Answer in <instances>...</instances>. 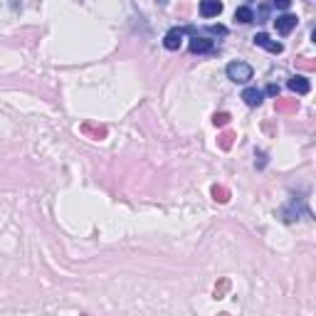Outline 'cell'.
Listing matches in <instances>:
<instances>
[{
  "instance_id": "obj_1",
  "label": "cell",
  "mask_w": 316,
  "mask_h": 316,
  "mask_svg": "<svg viewBox=\"0 0 316 316\" xmlns=\"http://www.w3.org/2000/svg\"><path fill=\"white\" fill-rule=\"evenodd\" d=\"M227 79H232V82L235 84H245V82H250V79H252V67L247 64V62H240V59H237V62H230L227 64Z\"/></svg>"
},
{
  "instance_id": "obj_2",
  "label": "cell",
  "mask_w": 316,
  "mask_h": 316,
  "mask_svg": "<svg viewBox=\"0 0 316 316\" xmlns=\"http://www.w3.org/2000/svg\"><path fill=\"white\" fill-rule=\"evenodd\" d=\"M255 45L262 47V50H267V52H272V55H282V50H284L282 42H276V40H272V37L264 35V32H257V35H255Z\"/></svg>"
},
{
  "instance_id": "obj_3",
  "label": "cell",
  "mask_w": 316,
  "mask_h": 316,
  "mask_svg": "<svg viewBox=\"0 0 316 316\" xmlns=\"http://www.w3.org/2000/svg\"><path fill=\"white\" fill-rule=\"evenodd\" d=\"M299 25V18L296 15H279V18H276L274 20V27H276V32H279V35H289L294 27Z\"/></svg>"
},
{
  "instance_id": "obj_4",
  "label": "cell",
  "mask_w": 316,
  "mask_h": 316,
  "mask_svg": "<svg viewBox=\"0 0 316 316\" xmlns=\"http://www.w3.org/2000/svg\"><path fill=\"white\" fill-rule=\"evenodd\" d=\"M180 45H183V30H180V27L168 30V32H166V37H163V47H166V50H171V52H176Z\"/></svg>"
},
{
  "instance_id": "obj_5",
  "label": "cell",
  "mask_w": 316,
  "mask_h": 316,
  "mask_svg": "<svg viewBox=\"0 0 316 316\" xmlns=\"http://www.w3.org/2000/svg\"><path fill=\"white\" fill-rule=\"evenodd\" d=\"M287 87H289L294 94H309V92H311V82H309L306 77H301V74L292 77L289 82H287Z\"/></svg>"
},
{
  "instance_id": "obj_6",
  "label": "cell",
  "mask_w": 316,
  "mask_h": 316,
  "mask_svg": "<svg viewBox=\"0 0 316 316\" xmlns=\"http://www.w3.org/2000/svg\"><path fill=\"white\" fill-rule=\"evenodd\" d=\"M190 52L193 55H205V52H213V40H205V37H190Z\"/></svg>"
},
{
  "instance_id": "obj_7",
  "label": "cell",
  "mask_w": 316,
  "mask_h": 316,
  "mask_svg": "<svg viewBox=\"0 0 316 316\" xmlns=\"http://www.w3.org/2000/svg\"><path fill=\"white\" fill-rule=\"evenodd\" d=\"M220 13H222L220 0H203V3H200V15L203 18H217Z\"/></svg>"
},
{
  "instance_id": "obj_8",
  "label": "cell",
  "mask_w": 316,
  "mask_h": 316,
  "mask_svg": "<svg viewBox=\"0 0 316 316\" xmlns=\"http://www.w3.org/2000/svg\"><path fill=\"white\" fill-rule=\"evenodd\" d=\"M242 99H245L247 106H259L262 99H264V92H259V89H255V87H247V89L242 92Z\"/></svg>"
},
{
  "instance_id": "obj_9",
  "label": "cell",
  "mask_w": 316,
  "mask_h": 316,
  "mask_svg": "<svg viewBox=\"0 0 316 316\" xmlns=\"http://www.w3.org/2000/svg\"><path fill=\"white\" fill-rule=\"evenodd\" d=\"M296 106H299L296 99H276V111L279 114H292L296 111Z\"/></svg>"
},
{
  "instance_id": "obj_10",
  "label": "cell",
  "mask_w": 316,
  "mask_h": 316,
  "mask_svg": "<svg viewBox=\"0 0 316 316\" xmlns=\"http://www.w3.org/2000/svg\"><path fill=\"white\" fill-rule=\"evenodd\" d=\"M235 20H237V22H242V25L252 22V20H255L252 8H237V10H235Z\"/></svg>"
},
{
  "instance_id": "obj_11",
  "label": "cell",
  "mask_w": 316,
  "mask_h": 316,
  "mask_svg": "<svg viewBox=\"0 0 316 316\" xmlns=\"http://www.w3.org/2000/svg\"><path fill=\"white\" fill-rule=\"evenodd\" d=\"M82 131H84V134H89V136H94V138H104V136H106V129H104V126H99V124H84V126H82Z\"/></svg>"
},
{
  "instance_id": "obj_12",
  "label": "cell",
  "mask_w": 316,
  "mask_h": 316,
  "mask_svg": "<svg viewBox=\"0 0 316 316\" xmlns=\"http://www.w3.org/2000/svg\"><path fill=\"white\" fill-rule=\"evenodd\" d=\"M213 195H215V200H220V203H227V200H230V190H227L225 185H215V188H213Z\"/></svg>"
},
{
  "instance_id": "obj_13",
  "label": "cell",
  "mask_w": 316,
  "mask_h": 316,
  "mask_svg": "<svg viewBox=\"0 0 316 316\" xmlns=\"http://www.w3.org/2000/svg\"><path fill=\"white\" fill-rule=\"evenodd\" d=\"M232 141H235V134H232V131H222V134H220V138H217L220 148H225V151L232 146Z\"/></svg>"
},
{
  "instance_id": "obj_14",
  "label": "cell",
  "mask_w": 316,
  "mask_h": 316,
  "mask_svg": "<svg viewBox=\"0 0 316 316\" xmlns=\"http://www.w3.org/2000/svg\"><path fill=\"white\" fill-rule=\"evenodd\" d=\"M213 124H215V126H227V124H230V114H225V111L215 114V116H213Z\"/></svg>"
},
{
  "instance_id": "obj_15",
  "label": "cell",
  "mask_w": 316,
  "mask_h": 316,
  "mask_svg": "<svg viewBox=\"0 0 316 316\" xmlns=\"http://www.w3.org/2000/svg\"><path fill=\"white\" fill-rule=\"evenodd\" d=\"M296 64H299L301 69H306V72H314V69H316V62H314V59H309V57H301V59H296Z\"/></svg>"
},
{
  "instance_id": "obj_16",
  "label": "cell",
  "mask_w": 316,
  "mask_h": 316,
  "mask_svg": "<svg viewBox=\"0 0 316 316\" xmlns=\"http://www.w3.org/2000/svg\"><path fill=\"white\" fill-rule=\"evenodd\" d=\"M272 5L279 8V10H289L292 8V0H272Z\"/></svg>"
},
{
  "instance_id": "obj_17",
  "label": "cell",
  "mask_w": 316,
  "mask_h": 316,
  "mask_svg": "<svg viewBox=\"0 0 316 316\" xmlns=\"http://www.w3.org/2000/svg\"><path fill=\"white\" fill-rule=\"evenodd\" d=\"M267 15H269V8H267V5H259V13H257L259 22H264V20H267ZM257 18H255V20H257Z\"/></svg>"
},
{
  "instance_id": "obj_18",
  "label": "cell",
  "mask_w": 316,
  "mask_h": 316,
  "mask_svg": "<svg viewBox=\"0 0 316 316\" xmlns=\"http://www.w3.org/2000/svg\"><path fill=\"white\" fill-rule=\"evenodd\" d=\"M208 30H210L213 35H227V27H222V25H210Z\"/></svg>"
},
{
  "instance_id": "obj_19",
  "label": "cell",
  "mask_w": 316,
  "mask_h": 316,
  "mask_svg": "<svg viewBox=\"0 0 316 316\" xmlns=\"http://www.w3.org/2000/svg\"><path fill=\"white\" fill-rule=\"evenodd\" d=\"M267 94H272V97H279V87H276V84H269V87H267Z\"/></svg>"
},
{
  "instance_id": "obj_20",
  "label": "cell",
  "mask_w": 316,
  "mask_h": 316,
  "mask_svg": "<svg viewBox=\"0 0 316 316\" xmlns=\"http://www.w3.org/2000/svg\"><path fill=\"white\" fill-rule=\"evenodd\" d=\"M257 158H259V163H257V166L264 168V166H267V156H264V153H257Z\"/></svg>"
}]
</instances>
